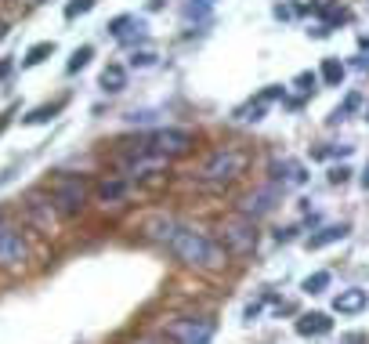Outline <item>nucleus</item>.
<instances>
[{"instance_id": "1", "label": "nucleus", "mask_w": 369, "mask_h": 344, "mask_svg": "<svg viewBox=\"0 0 369 344\" xmlns=\"http://www.w3.org/2000/svg\"><path fill=\"white\" fill-rule=\"evenodd\" d=\"M145 236L152 243L167 247L170 254L188 269H203V272H218L228 265V254L221 243H214L210 236L196 232V228L181 225L177 218H152L145 221Z\"/></svg>"}, {"instance_id": "2", "label": "nucleus", "mask_w": 369, "mask_h": 344, "mask_svg": "<svg viewBox=\"0 0 369 344\" xmlns=\"http://www.w3.org/2000/svg\"><path fill=\"white\" fill-rule=\"evenodd\" d=\"M196 138L181 131V127H163V131H152L145 142H142V152L145 156H156V160H177L185 152H192Z\"/></svg>"}, {"instance_id": "3", "label": "nucleus", "mask_w": 369, "mask_h": 344, "mask_svg": "<svg viewBox=\"0 0 369 344\" xmlns=\"http://www.w3.org/2000/svg\"><path fill=\"white\" fill-rule=\"evenodd\" d=\"M51 203H55L58 218H76L87 203V182L80 174H62L55 185H51Z\"/></svg>"}, {"instance_id": "4", "label": "nucleus", "mask_w": 369, "mask_h": 344, "mask_svg": "<svg viewBox=\"0 0 369 344\" xmlns=\"http://www.w3.org/2000/svg\"><path fill=\"white\" fill-rule=\"evenodd\" d=\"M243 167H246L243 152L232 149V145H225V149H214L207 156V163H203V177L214 182V185H228V182H236V177L243 174Z\"/></svg>"}, {"instance_id": "5", "label": "nucleus", "mask_w": 369, "mask_h": 344, "mask_svg": "<svg viewBox=\"0 0 369 344\" xmlns=\"http://www.w3.org/2000/svg\"><path fill=\"white\" fill-rule=\"evenodd\" d=\"M221 247L225 254H236V258H246V254L257 250V225H253L250 218H232V221H225L221 228Z\"/></svg>"}, {"instance_id": "6", "label": "nucleus", "mask_w": 369, "mask_h": 344, "mask_svg": "<svg viewBox=\"0 0 369 344\" xmlns=\"http://www.w3.org/2000/svg\"><path fill=\"white\" fill-rule=\"evenodd\" d=\"M214 337V319L207 315H188V319H177L167 326V341L174 344H210Z\"/></svg>"}, {"instance_id": "7", "label": "nucleus", "mask_w": 369, "mask_h": 344, "mask_svg": "<svg viewBox=\"0 0 369 344\" xmlns=\"http://www.w3.org/2000/svg\"><path fill=\"white\" fill-rule=\"evenodd\" d=\"M275 203H279V185H264V188H253V193H246L243 199L236 203V210H239V218L257 221V218H264V214L275 210Z\"/></svg>"}, {"instance_id": "8", "label": "nucleus", "mask_w": 369, "mask_h": 344, "mask_svg": "<svg viewBox=\"0 0 369 344\" xmlns=\"http://www.w3.org/2000/svg\"><path fill=\"white\" fill-rule=\"evenodd\" d=\"M25 218H29L33 228H40L44 236H51V232H55V225H58V210H55V203H51V196L29 193V196H25Z\"/></svg>"}, {"instance_id": "9", "label": "nucleus", "mask_w": 369, "mask_h": 344, "mask_svg": "<svg viewBox=\"0 0 369 344\" xmlns=\"http://www.w3.org/2000/svg\"><path fill=\"white\" fill-rule=\"evenodd\" d=\"M25 258H29L25 236L11 225H0V265H4V269H15V265H22Z\"/></svg>"}, {"instance_id": "10", "label": "nucleus", "mask_w": 369, "mask_h": 344, "mask_svg": "<svg viewBox=\"0 0 369 344\" xmlns=\"http://www.w3.org/2000/svg\"><path fill=\"white\" fill-rule=\"evenodd\" d=\"M308 182V171H304L301 160H275L272 163V185H304Z\"/></svg>"}, {"instance_id": "11", "label": "nucleus", "mask_w": 369, "mask_h": 344, "mask_svg": "<svg viewBox=\"0 0 369 344\" xmlns=\"http://www.w3.org/2000/svg\"><path fill=\"white\" fill-rule=\"evenodd\" d=\"M369 304V294L362 286H351V290H340V294L333 297V312H340V315H355V312H362Z\"/></svg>"}, {"instance_id": "12", "label": "nucleus", "mask_w": 369, "mask_h": 344, "mask_svg": "<svg viewBox=\"0 0 369 344\" xmlns=\"http://www.w3.org/2000/svg\"><path fill=\"white\" fill-rule=\"evenodd\" d=\"M329 330H333V319H329L326 312H308L297 319V334L301 337H326Z\"/></svg>"}, {"instance_id": "13", "label": "nucleus", "mask_w": 369, "mask_h": 344, "mask_svg": "<svg viewBox=\"0 0 369 344\" xmlns=\"http://www.w3.org/2000/svg\"><path fill=\"white\" fill-rule=\"evenodd\" d=\"M351 232V225L348 221H340V225H326V228H319L315 236H308V250H322V247H329V243H340Z\"/></svg>"}, {"instance_id": "14", "label": "nucleus", "mask_w": 369, "mask_h": 344, "mask_svg": "<svg viewBox=\"0 0 369 344\" xmlns=\"http://www.w3.org/2000/svg\"><path fill=\"white\" fill-rule=\"evenodd\" d=\"M311 11L322 19V25H326V29H329V25H340V22L348 19V11L340 8L337 0H311Z\"/></svg>"}, {"instance_id": "15", "label": "nucleus", "mask_w": 369, "mask_h": 344, "mask_svg": "<svg viewBox=\"0 0 369 344\" xmlns=\"http://www.w3.org/2000/svg\"><path fill=\"white\" fill-rule=\"evenodd\" d=\"M123 87H127V69H123V66H116V62H112V66L101 69V91L120 95Z\"/></svg>"}, {"instance_id": "16", "label": "nucleus", "mask_w": 369, "mask_h": 344, "mask_svg": "<svg viewBox=\"0 0 369 344\" xmlns=\"http://www.w3.org/2000/svg\"><path fill=\"white\" fill-rule=\"evenodd\" d=\"M123 193H127L123 177H105V182L98 185V199L101 203H116V199H123Z\"/></svg>"}, {"instance_id": "17", "label": "nucleus", "mask_w": 369, "mask_h": 344, "mask_svg": "<svg viewBox=\"0 0 369 344\" xmlns=\"http://www.w3.org/2000/svg\"><path fill=\"white\" fill-rule=\"evenodd\" d=\"M62 109H66V98H58V101H51V106H40V109H33L29 116H22V123H47L51 116H58Z\"/></svg>"}, {"instance_id": "18", "label": "nucleus", "mask_w": 369, "mask_h": 344, "mask_svg": "<svg viewBox=\"0 0 369 344\" xmlns=\"http://www.w3.org/2000/svg\"><path fill=\"white\" fill-rule=\"evenodd\" d=\"M47 55H55V40H40V44H33L29 51H25V58H22V66L29 69V66H40V62Z\"/></svg>"}, {"instance_id": "19", "label": "nucleus", "mask_w": 369, "mask_h": 344, "mask_svg": "<svg viewBox=\"0 0 369 344\" xmlns=\"http://www.w3.org/2000/svg\"><path fill=\"white\" fill-rule=\"evenodd\" d=\"M322 80H326L329 87H340V80H344V66H340L337 58H326V62H322Z\"/></svg>"}, {"instance_id": "20", "label": "nucleus", "mask_w": 369, "mask_h": 344, "mask_svg": "<svg viewBox=\"0 0 369 344\" xmlns=\"http://www.w3.org/2000/svg\"><path fill=\"white\" fill-rule=\"evenodd\" d=\"M91 58H94V47H91V44H84V47H76V51H73V58H69V66H66V69H69V73H80Z\"/></svg>"}, {"instance_id": "21", "label": "nucleus", "mask_w": 369, "mask_h": 344, "mask_svg": "<svg viewBox=\"0 0 369 344\" xmlns=\"http://www.w3.org/2000/svg\"><path fill=\"white\" fill-rule=\"evenodd\" d=\"M181 15H185V22H192V19H207L210 15V4H203V0H188V4L181 8Z\"/></svg>"}, {"instance_id": "22", "label": "nucleus", "mask_w": 369, "mask_h": 344, "mask_svg": "<svg viewBox=\"0 0 369 344\" xmlns=\"http://www.w3.org/2000/svg\"><path fill=\"white\" fill-rule=\"evenodd\" d=\"M134 22H138L134 15H120V19H112V22L105 25V29H109L112 36H116V40H123V36H127V29H131Z\"/></svg>"}, {"instance_id": "23", "label": "nucleus", "mask_w": 369, "mask_h": 344, "mask_svg": "<svg viewBox=\"0 0 369 344\" xmlns=\"http://www.w3.org/2000/svg\"><path fill=\"white\" fill-rule=\"evenodd\" d=\"M264 106H268V101H261V98H257V101H250V106L239 109L236 116H239V120H246V123H253V120H261V116H264Z\"/></svg>"}, {"instance_id": "24", "label": "nucleus", "mask_w": 369, "mask_h": 344, "mask_svg": "<svg viewBox=\"0 0 369 344\" xmlns=\"http://www.w3.org/2000/svg\"><path fill=\"white\" fill-rule=\"evenodd\" d=\"M326 286H329V272H315V275L304 279V290H308V294H322Z\"/></svg>"}, {"instance_id": "25", "label": "nucleus", "mask_w": 369, "mask_h": 344, "mask_svg": "<svg viewBox=\"0 0 369 344\" xmlns=\"http://www.w3.org/2000/svg\"><path fill=\"white\" fill-rule=\"evenodd\" d=\"M91 8H94V0H73V4L66 8V19L73 22L76 15H87V11H91Z\"/></svg>"}, {"instance_id": "26", "label": "nucleus", "mask_w": 369, "mask_h": 344, "mask_svg": "<svg viewBox=\"0 0 369 344\" xmlns=\"http://www.w3.org/2000/svg\"><path fill=\"white\" fill-rule=\"evenodd\" d=\"M355 106H359V95H348V101H344V106H340V109H333V116H329V123H340V120H344L348 112L355 109Z\"/></svg>"}, {"instance_id": "27", "label": "nucleus", "mask_w": 369, "mask_h": 344, "mask_svg": "<svg viewBox=\"0 0 369 344\" xmlns=\"http://www.w3.org/2000/svg\"><path fill=\"white\" fill-rule=\"evenodd\" d=\"M294 84L301 87V91H304V95H308V91H311V87H315V84H319V76H315V73H301V76H297V80H294Z\"/></svg>"}, {"instance_id": "28", "label": "nucleus", "mask_w": 369, "mask_h": 344, "mask_svg": "<svg viewBox=\"0 0 369 344\" xmlns=\"http://www.w3.org/2000/svg\"><path fill=\"white\" fill-rule=\"evenodd\" d=\"M152 58H156V55H149V51H134V55H131V66H152Z\"/></svg>"}, {"instance_id": "29", "label": "nucleus", "mask_w": 369, "mask_h": 344, "mask_svg": "<svg viewBox=\"0 0 369 344\" xmlns=\"http://www.w3.org/2000/svg\"><path fill=\"white\" fill-rule=\"evenodd\" d=\"M348 174H351L348 167H333V171H329V182H333V185H344V182H348Z\"/></svg>"}, {"instance_id": "30", "label": "nucleus", "mask_w": 369, "mask_h": 344, "mask_svg": "<svg viewBox=\"0 0 369 344\" xmlns=\"http://www.w3.org/2000/svg\"><path fill=\"white\" fill-rule=\"evenodd\" d=\"M297 15V8H290V4H279L275 8V19H294Z\"/></svg>"}, {"instance_id": "31", "label": "nucleus", "mask_w": 369, "mask_h": 344, "mask_svg": "<svg viewBox=\"0 0 369 344\" xmlns=\"http://www.w3.org/2000/svg\"><path fill=\"white\" fill-rule=\"evenodd\" d=\"M294 232H297V228H279L275 239H279V243H290V239H294Z\"/></svg>"}, {"instance_id": "32", "label": "nucleus", "mask_w": 369, "mask_h": 344, "mask_svg": "<svg viewBox=\"0 0 369 344\" xmlns=\"http://www.w3.org/2000/svg\"><path fill=\"white\" fill-rule=\"evenodd\" d=\"M134 344H167V337H152V334H149V337H138Z\"/></svg>"}, {"instance_id": "33", "label": "nucleus", "mask_w": 369, "mask_h": 344, "mask_svg": "<svg viewBox=\"0 0 369 344\" xmlns=\"http://www.w3.org/2000/svg\"><path fill=\"white\" fill-rule=\"evenodd\" d=\"M8 73H11V58H0V80H4Z\"/></svg>"}, {"instance_id": "34", "label": "nucleus", "mask_w": 369, "mask_h": 344, "mask_svg": "<svg viewBox=\"0 0 369 344\" xmlns=\"http://www.w3.org/2000/svg\"><path fill=\"white\" fill-rule=\"evenodd\" d=\"M355 66H359V69H369V51H366V55H359V58H355Z\"/></svg>"}, {"instance_id": "35", "label": "nucleus", "mask_w": 369, "mask_h": 344, "mask_svg": "<svg viewBox=\"0 0 369 344\" xmlns=\"http://www.w3.org/2000/svg\"><path fill=\"white\" fill-rule=\"evenodd\" d=\"M362 188H369V163H366V171H362Z\"/></svg>"}, {"instance_id": "36", "label": "nucleus", "mask_w": 369, "mask_h": 344, "mask_svg": "<svg viewBox=\"0 0 369 344\" xmlns=\"http://www.w3.org/2000/svg\"><path fill=\"white\" fill-rule=\"evenodd\" d=\"M4 33H8V25H4V22H0V36H4Z\"/></svg>"}, {"instance_id": "37", "label": "nucleus", "mask_w": 369, "mask_h": 344, "mask_svg": "<svg viewBox=\"0 0 369 344\" xmlns=\"http://www.w3.org/2000/svg\"><path fill=\"white\" fill-rule=\"evenodd\" d=\"M29 4H44V0H29Z\"/></svg>"}, {"instance_id": "38", "label": "nucleus", "mask_w": 369, "mask_h": 344, "mask_svg": "<svg viewBox=\"0 0 369 344\" xmlns=\"http://www.w3.org/2000/svg\"><path fill=\"white\" fill-rule=\"evenodd\" d=\"M203 4H214V0H203Z\"/></svg>"}]
</instances>
